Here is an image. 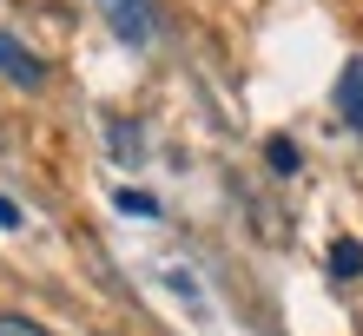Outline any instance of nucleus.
Here are the masks:
<instances>
[{
    "mask_svg": "<svg viewBox=\"0 0 363 336\" xmlns=\"http://www.w3.org/2000/svg\"><path fill=\"white\" fill-rule=\"evenodd\" d=\"M93 7L106 13V27H113L125 47H145V40H152V0H93Z\"/></svg>",
    "mask_w": 363,
    "mask_h": 336,
    "instance_id": "f257e3e1",
    "label": "nucleus"
},
{
    "mask_svg": "<svg viewBox=\"0 0 363 336\" xmlns=\"http://www.w3.org/2000/svg\"><path fill=\"white\" fill-rule=\"evenodd\" d=\"M0 73H7L13 86H40V79H47V66H40L20 40H7V33H0Z\"/></svg>",
    "mask_w": 363,
    "mask_h": 336,
    "instance_id": "f03ea898",
    "label": "nucleus"
},
{
    "mask_svg": "<svg viewBox=\"0 0 363 336\" xmlns=\"http://www.w3.org/2000/svg\"><path fill=\"white\" fill-rule=\"evenodd\" d=\"M337 112H344L357 132H363V59H350L344 79H337Z\"/></svg>",
    "mask_w": 363,
    "mask_h": 336,
    "instance_id": "7ed1b4c3",
    "label": "nucleus"
},
{
    "mask_svg": "<svg viewBox=\"0 0 363 336\" xmlns=\"http://www.w3.org/2000/svg\"><path fill=\"white\" fill-rule=\"evenodd\" d=\"M330 270H337V277H357V270H363V244L357 238H337L330 244Z\"/></svg>",
    "mask_w": 363,
    "mask_h": 336,
    "instance_id": "20e7f679",
    "label": "nucleus"
},
{
    "mask_svg": "<svg viewBox=\"0 0 363 336\" xmlns=\"http://www.w3.org/2000/svg\"><path fill=\"white\" fill-rule=\"evenodd\" d=\"M106 139H113V152H119L125 165L139 158V125H125V119H113V125H106Z\"/></svg>",
    "mask_w": 363,
    "mask_h": 336,
    "instance_id": "39448f33",
    "label": "nucleus"
},
{
    "mask_svg": "<svg viewBox=\"0 0 363 336\" xmlns=\"http://www.w3.org/2000/svg\"><path fill=\"white\" fill-rule=\"evenodd\" d=\"M264 158H271V165H277V172H284V178L297 172V145H291L284 132H277V139H264Z\"/></svg>",
    "mask_w": 363,
    "mask_h": 336,
    "instance_id": "423d86ee",
    "label": "nucleus"
},
{
    "mask_svg": "<svg viewBox=\"0 0 363 336\" xmlns=\"http://www.w3.org/2000/svg\"><path fill=\"white\" fill-rule=\"evenodd\" d=\"M0 336H47V323L20 317V310H0Z\"/></svg>",
    "mask_w": 363,
    "mask_h": 336,
    "instance_id": "0eeeda50",
    "label": "nucleus"
},
{
    "mask_svg": "<svg viewBox=\"0 0 363 336\" xmlns=\"http://www.w3.org/2000/svg\"><path fill=\"white\" fill-rule=\"evenodd\" d=\"M119 212H133V218H159V198H145V192H119Z\"/></svg>",
    "mask_w": 363,
    "mask_h": 336,
    "instance_id": "6e6552de",
    "label": "nucleus"
}]
</instances>
